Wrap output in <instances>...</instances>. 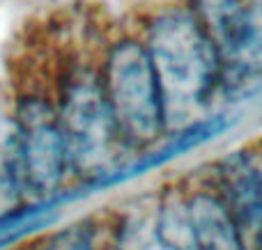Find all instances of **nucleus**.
Here are the masks:
<instances>
[{
  "label": "nucleus",
  "mask_w": 262,
  "mask_h": 250,
  "mask_svg": "<svg viewBox=\"0 0 262 250\" xmlns=\"http://www.w3.org/2000/svg\"><path fill=\"white\" fill-rule=\"evenodd\" d=\"M67 149L58 113L41 99H23L12 124L14 186L30 195L49 197L64 177Z\"/></svg>",
  "instance_id": "4"
},
{
  "label": "nucleus",
  "mask_w": 262,
  "mask_h": 250,
  "mask_svg": "<svg viewBox=\"0 0 262 250\" xmlns=\"http://www.w3.org/2000/svg\"><path fill=\"white\" fill-rule=\"evenodd\" d=\"M101 87L122 138L147 142L163 131L166 117L161 90L145 44L131 39L115 44L106 62Z\"/></svg>",
  "instance_id": "3"
},
{
  "label": "nucleus",
  "mask_w": 262,
  "mask_h": 250,
  "mask_svg": "<svg viewBox=\"0 0 262 250\" xmlns=\"http://www.w3.org/2000/svg\"><path fill=\"white\" fill-rule=\"evenodd\" d=\"M232 124H235V119L223 117V115L207 117V119H198V122L189 124V127H186L184 131L175 138V140L168 142V145L161 147L159 152H154V154H145L143 159L136 161V163L124 165V168H118V170H113V172L104 174V177H99V179H92L88 186L78 188V195L85 197L88 193L106 191V188H113V186H118V184H124V182H129V179H134V177H140V174L149 172V170L161 168V165H166L168 161L177 159V156H182V154H186V152L200 147L203 142L221 136L223 131H228V129L232 127Z\"/></svg>",
  "instance_id": "7"
},
{
  "label": "nucleus",
  "mask_w": 262,
  "mask_h": 250,
  "mask_svg": "<svg viewBox=\"0 0 262 250\" xmlns=\"http://www.w3.org/2000/svg\"><path fill=\"white\" fill-rule=\"evenodd\" d=\"M221 205L244 250H262V172L246 152L226 156L219 165Z\"/></svg>",
  "instance_id": "6"
},
{
  "label": "nucleus",
  "mask_w": 262,
  "mask_h": 250,
  "mask_svg": "<svg viewBox=\"0 0 262 250\" xmlns=\"http://www.w3.org/2000/svg\"><path fill=\"white\" fill-rule=\"evenodd\" d=\"M46 250H92L90 232L83 225H74L69 230H62L58 237H53Z\"/></svg>",
  "instance_id": "10"
},
{
  "label": "nucleus",
  "mask_w": 262,
  "mask_h": 250,
  "mask_svg": "<svg viewBox=\"0 0 262 250\" xmlns=\"http://www.w3.org/2000/svg\"><path fill=\"white\" fill-rule=\"evenodd\" d=\"M58 122L64 138L67 163L78 174H97L99 179L113 172L111 165L122 133L99 78L83 71L67 83Z\"/></svg>",
  "instance_id": "2"
},
{
  "label": "nucleus",
  "mask_w": 262,
  "mask_h": 250,
  "mask_svg": "<svg viewBox=\"0 0 262 250\" xmlns=\"http://www.w3.org/2000/svg\"><path fill=\"white\" fill-rule=\"evenodd\" d=\"M193 9L221 67L235 73L260 71L262 28L253 7L242 0H195Z\"/></svg>",
  "instance_id": "5"
},
{
  "label": "nucleus",
  "mask_w": 262,
  "mask_h": 250,
  "mask_svg": "<svg viewBox=\"0 0 262 250\" xmlns=\"http://www.w3.org/2000/svg\"><path fill=\"white\" fill-rule=\"evenodd\" d=\"M253 12H255V18H258V23L262 28V0H255L253 3Z\"/></svg>",
  "instance_id": "11"
},
{
  "label": "nucleus",
  "mask_w": 262,
  "mask_h": 250,
  "mask_svg": "<svg viewBox=\"0 0 262 250\" xmlns=\"http://www.w3.org/2000/svg\"><path fill=\"white\" fill-rule=\"evenodd\" d=\"M193 250H244L221 200L214 195H195L186 207Z\"/></svg>",
  "instance_id": "8"
},
{
  "label": "nucleus",
  "mask_w": 262,
  "mask_h": 250,
  "mask_svg": "<svg viewBox=\"0 0 262 250\" xmlns=\"http://www.w3.org/2000/svg\"><path fill=\"white\" fill-rule=\"evenodd\" d=\"M145 48L157 71L166 124L200 108L214 90L221 64L195 16L166 14L157 18Z\"/></svg>",
  "instance_id": "1"
},
{
  "label": "nucleus",
  "mask_w": 262,
  "mask_h": 250,
  "mask_svg": "<svg viewBox=\"0 0 262 250\" xmlns=\"http://www.w3.org/2000/svg\"><path fill=\"white\" fill-rule=\"evenodd\" d=\"M76 193H60V195L39 197V200L30 202V205L21 207V209H12L7 214L0 216V248L9 246V243L21 241L23 237L37 232L41 228H49L55 218H58L60 209L69 205L72 200H78Z\"/></svg>",
  "instance_id": "9"
}]
</instances>
